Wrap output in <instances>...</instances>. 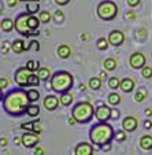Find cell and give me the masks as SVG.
Listing matches in <instances>:
<instances>
[{
	"label": "cell",
	"instance_id": "obj_23",
	"mask_svg": "<svg viewBox=\"0 0 152 155\" xmlns=\"http://www.w3.org/2000/svg\"><path fill=\"white\" fill-rule=\"evenodd\" d=\"M37 76L40 77L41 81H45V80H48L51 77V71H50V69L48 68H40L38 69Z\"/></svg>",
	"mask_w": 152,
	"mask_h": 155
},
{
	"label": "cell",
	"instance_id": "obj_4",
	"mask_svg": "<svg viewBox=\"0 0 152 155\" xmlns=\"http://www.w3.org/2000/svg\"><path fill=\"white\" fill-rule=\"evenodd\" d=\"M95 111L93 110V106L88 102H81V103H77L76 106L73 107V117L77 120V122L79 124H86L93 118L95 115Z\"/></svg>",
	"mask_w": 152,
	"mask_h": 155
},
{
	"label": "cell",
	"instance_id": "obj_12",
	"mask_svg": "<svg viewBox=\"0 0 152 155\" xmlns=\"http://www.w3.org/2000/svg\"><path fill=\"white\" fill-rule=\"evenodd\" d=\"M138 126V121L134 117H125L122 121V128L126 132H133Z\"/></svg>",
	"mask_w": 152,
	"mask_h": 155
},
{
	"label": "cell",
	"instance_id": "obj_24",
	"mask_svg": "<svg viewBox=\"0 0 152 155\" xmlns=\"http://www.w3.org/2000/svg\"><path fill=\"white\" fill-rule=\"evenodd\" d=\"M40 18H37V17H34V15H30L29 17V28H30V30H36V29H38V25H40Z\"/></svg>",
	"mask_w": 152,
	"mask_h": 155
},
{
	"label": "cell",
	"instance_id": "obj_10",
	"mask_svg": "<svg viewBox=\"0 0 152 155\" xmlns=\"http://www.w3.org/2000/svg\"><path fill=\"white\" fill-rule=\"evenodd\" d=\"M111 111L112 110H110L107 106H100L95 111V117H96V120L99 122H105V121H108L111 118Z\"/></svg>",
	"mask_w": 152,
	"mask_h": 155
},
{
	"label": "cell",
	"instance_id": "obj_5",
	"mask_svg": "<svg viewBox=\"0 0 152 155\" xmlns=\"http://www.w3.org/2000/svg\"><path fill=\"white\" fill-rule=\"evenodd\" d=\"M97 17L103 21H112L118 14V6L111 0H104L97 6Z\"/></svg>",
	"mask_w": 152,
	"mask_h": 155
},
{
	"label": "cell",
	"instance_id": "obj_9",
	"mask_svg": "<svg viewBox=\"0 0 152 155\" xmlns=\"http://www.w3.org/2000/svg\"><path fill=\"white\" fill-rule=\"evenodd\" d=\"M129 63H130V66L133 69H143L145 66V56L141 52H134L130 55Z\"/></svg>",
	"mask_w": 152,
	"mask_h": 155
},
{
	"label": "cell",
	"instance_id": "obj_28",
	"mask_svg": "<svg viewBox=\"0 0 152 155\" xmlns=\"http://www.w3.org/2000/svg\"><path fill=\"white\" fill-rule=\"evenodd\" d=\"M38 114H40V107L36 104H30L27 108V115L29 117H37Z\"/></svg>",
	"mask_w": 152,
	"mask_h": 155
},
{
	"label": "cell",
	"instance_id": "obj_39",
	"mask_svg": "<svg viewBox=\"0 0 152 155\" xmlns=\"http://www.w3.org/2000/svg\"><path fill=\"white\" fill-rule=\"evenodd\" d=\"M41 125H40V122L38 121H34V124H33V130L32 132H34V133H37V135H40L41 133Z\"/></svg>",
	"mask_w": 152,
	"mask_h": 155
},
{
	"label": "cell",
	"instance_id": "obj_51",
	"mask_svg": "<svg viewBox=\"0 0 152 155\" xmlns=\"http://www.w3.org/2000/svg\"><path fill=\"white\" fill-rule=\"evenodd\" d=\"M14 143H15V146H19V144L22 143V137H15L14 139Z\"/></svg>",
	"mask_w": 152,
	"mask_h": 155
},
{
	"label": "cell",
	"instance_id": "obj_52",
	"mask_svg": "<svg viewBox=\"0 0 152 155\" xmlns=\"http://www.w3.org/2000/svg\"><path fill=\"white\" fill-rule=\"evenodd\" d=\"M0 146H2V147H6L7 146V139H2V140H0Z\"/></svg>",
	"mask_w": 152,
	"mask_h": 155
},
{
	"label": "cell",
	"instance_id": "obj_22",
	"mask_svg": "<svg viewBox=\"0 0 152 155\" xmlns=\"http://www.w3.org/2000/svg\"><path fill=\"white\" fill-rule=\"evenodd\" d=\"M117 61H115L114 58H108L104 61V69L107 71H111V70H115L117 69Z\"/></svg>",
	"mask_w": 152,
	"mask_h": 155
},
{
	"label": "cell",
	"instance_id": "obj_54",
	"mask_svg": "<svg viewBox=\"0 0 152 155\" xmlns=\"http://www.w3.org/2000/svg\"><path fill=\"white\" fill-rule=\"evenodd\" d=\"M145 115H147V117H151V115H152V110H151V108H147V110H145Z\"/></svg>",
	"mask_w": 152,
	"mask_h": 155
},
{
	"label": "cell",
	"instance_id": "obj_17",
	"mask_svg": "<svg viewBox=\"0 0 152 155\" xmlns=\"http://www.w3.org/2000/svg\"><path fill=\"white\" fill-rule=\"evenodd\" d=\"M140 147L145 151H149L152 150V136L149 135H144L143 137L140 139Z\"/></svg>",
	"mask_w": 152,
	"mask_h": 155
},
{
	"label": "cell",
	"instance_id": "obj_49",
	"mask_svg": "<svg viewBox=\"0 0 152 155\" xmlns=\"http://www.w3.org/2000/svg\"><path fill=\"white\" fill-rule=\"evenodd\" d=\"M144 128H145V129H151L152 128V122H151V121H145V122H144Z\"/></svg>",
	"mask_w": 152,
	"mask_h": 155
},
{
	"label": "cell",
	"instance_id": "obj_25",
	"mask_svg": "<svg viewBox=\"0 0 152 155\" xmlns=\"http://www.w3.org/2000/svg\"><path fill=\"white\" fill-rule=\"evenodd\" d=\"M108 103L111 106H118L121 103V96L118 94H115V92H112V94L108 95Z\"/></svg>",
	"mask_w": 152,
	"mask_h": 155
},
{
	"label": "cell",
	"instance_id": "obj_43",
	"mask_svg": "<svg viewBox=\"0 0 152 155\" xmlns=\"http://www.w3.org/2000/svg\"><path fill=\"white\" fill-rule=\"evenodd\" d=\"M128 19H136V12L134 11H129V12H126V15H125Z\"/></svg>",
	"mask_w": 152,
	"mask_h": 155
},
{
	"label": "cell",
	"instance_id": "obj_29",
	"mask_svg": "<svg viewBox=\"0 0 152 155\" xmlns=\"http://www.w3.org/2000/svg\"><path fill=\"white\" fill-rule=\"evenodd\" d=\"M97 48H99L100 51H105L108 48V45H110V41H108V38L107 40H105V38H99V40H97Z\"/></svg>",
	"mask_w": 152,
	"mask_h": 155
},
{
	"label": "cell",
	"instance_id": "obj_27",
	"mask_svg": "<svg viewBox=\"0 0 152 155\" xmlns=\"http://www.w3.org/2000/svg\"><path fill=\"white\" fill-rule=\"evenodd\" d=\"M119 87H121V80H118L117 77H111V78L108 80V88H110V89L115 91V89H118Z\"/></svg>",
	"mask_w": 152,
	"mask_h": 155
},
{
	"label": "cell",
	"instance_id": "obj_36",
	"mask_svg": "<svg viewBox=\"0 0 152 155\" xmlns=\"http://www.w3.org/2000/svg\"><path fill=\"white\" fill-rule=\"evenodd\" d=\"M53 18H55V22H56V24H62V22L64 21V14H63V11H60V10H59V11H56L55 15H53Z\"/></svg>",
	"mask_w": 152,
	"mask_h": 155
},
{
	"label": "cell",
	"instance_id": "obj_7",
	"mask_svg": "<svg viewBox=\"0 0 152 155\" xmlns=\"http://www.w3.org/2000/svg\"><path fill=\"white\" fill-rule=\"evenodd\" d=\"M32 74V71L25 66V68H19L17 71H15V76H14V81L17 82L18 87H27L29 85V77Z\"/></svg>",
	"mask_w": 152,
	"mask_h": 155
},
{
	"label": "cell",
	"instance_id": "obj_15",
	"mask_svg": "<svg viewBox=\"0 0 152 155\" xmlns=\"http://www.w3.org/2000/svg\"><path fill=\"white\" fill-rule=\"evenodd\" d=\"M121 89H122L125 94H129V92L133 91V88H134V81L132 78H129V77H125L123 80H121Z\"/></svg>",
	"mask_w": 152,
	"mask_h": 155
},
{
	"label": "cell",
	"instance_id": "obj_56",
	"mask_svg": "<svg viewBox=\"0 0 152 155\" xmlns=\"http://www.w3.org/2000/svg\"><path fill=\"white\" fill-rule=\"evenodd\" d=\"M79 89H81V91H85V89H86V85L81 84V85H79Z\"/></svg>",
	"mask_w": 152,
	"mask_h": 155
},
{
	"label": "cell",
	"instance_id": "obj_32",
	"mask_svg": "<svg viewBox=\"0 0 152 155\" xmlns=\"http://www.w3.org/2000/svg\"><path fill=\"white\" fill-rule=\"evenodd\" d=\"M38 66H40V63H38V61H27V63H26V68L29 69L30 71H38Z\"/></svg>",
	"mask_w": 152,
	"mask_h": 155
},
{
	"label": "cell",
	"instance_id": "obj_37",
	"mask_svg": "<svg viewBox=\"0 0 152 155\" xmlns=\"http://www.w3.org/2000/svg\"><path fill=\"white\" fill-rule=\"evenodd\" d=\"M126 139V130H118L115 132V140L117 141H123Z\"/></svg>",
	"mask_w": 152,
	"mask_h": 155
},
{
	"label": "cell",
	"instance_id": "obj_45",
	"mask_svg": "<svg viewBox=\"0 0 152 155\" xmlns=\"http://www.w3.org/2000/svg\"><path fill=\"white\" fill-rule=\"evenodd\" d=\"M70 0H55V3L59 4V6H64V4H67Z\"/></svg>",
	"mask_w": 152,
	"mask_h": 155
},
{
	"label": "cell",
	"instance_id": "obj_30",
	"mask_svg": "<svg viewBox=\"0 0 152 155\" xmlns=\"http://www.w3.org/2000/svg\"><path fill=\"white\" fill-rule=\"evenodd\" d=\"M38 18H40V21H41V24H48L51 21V14H50V11H41L40 14H38Z\"/></svg>",
	"mask_w": 152,
	"mask_h": 155
},
{
	"label": "cell",
	"instance_id": "obj_50",
	"mask_svg": "<svg viewBox=\"0 0 152 155\" xmlns=\"http://www.w3.org/2000/svg\"><path fill=\"white\" fill-rule=\"evenodd\" d=\"M17 2H19V0H7V3H8L10 7H14L17 4Z\"/></svg>",
	"mask_w": 152,
	"mask_h": 155
},
{
	"label": "cell",
	"instance_id": "obj_11",
	"mask_svg": "<svg viewBox=\"0 0 152 155\" xmlns=\"http://www.w3.org/2000/svg\"><path fill=\"white\" fill-rule=\"evenodd\" d=\"M108 41L111 45L114 47H119L121 44L125 41V35H123L121 30H112L110 35H108Z\"/></svg>",
	"mask_w": 152,
	"mask_h": 155
},
{
	"label": "cell",
	"instance_id": "obj_16",
	"mask_svg": "<svg viewBox=\"0 0 152 155\" xmlns=\"http://www.w3.org/2000/svg\"><path fill=\"white\" fill-rule=\"evenodd\" d=\"M71 55V47L69 44H62L58 47V56L62 59H67Z\"/></svg>",
	"mask_w": 152,
	"mask_h": 155
},
{
	"label": "cell",
	"instance_id": "obj_41",
	"mask_svg": "<svg viewBox=\"0 0 152 155\" xmlns=\"http://www.w3.org/2000/svg\"><path fill=\"white\" fill-rule=\"evenodd\" d=\"M7 85H8V81H7V78L2 77V78H0V88H2V89H6Z\"/></svg>",
	"mask_w": 152,
	"mask_h": 155
},
{
	"label": "cell",
	"instance_id": "obj_48",
	"mask_svg": "<svg viewBox=\"0 0 152 155\" xmlns=\"http://www.w3.org/2000/svg\"><path fill=\"white\" fill-rule=\"evenodd\" d=\"M34 154H36V155H43V154H44V150L38 147V148H36V150H34Z\"/></svg>",
	"mask_w": 152,
	"mask_h": 155
},
{
	"label": "cell",
	"instance_id": "obj_34",
	"mask_svg": "<svg viewBox=\"0 0 152 155\" xmlns=\"http://www.w3.org/2000/svg\"><path fill=\"white\" fill-rule=\"evenodd\" d=\"M144 99H147V91L145 89H141V91H137L134 95V100L138 103H141Z\"/></svg>",
	"mask_w": 152,
	"mask_h": 155
},
{
	"label": "cell",
	"instance_id": "obj_57",
	"mask_svg": "<svg viewBox=\"0 0 152 155\" xmlns=\"http://www.w3.org/2000/svg\"><path fill=\"white\" fill-rule=\"evenodd\" d=\"M81 40H88V35H82L81 36Z\"/></svg>",
	"mask_w": 152,
	"mask_h": 155
},
{
	"label": "cell",
	"instance_id": "obj_19",
	"mask_svg": "<svg viewBox=\"0 0 152 155\" xmlns=\"http://www.w3.org/2000/svg\"><path fill=\"white\" fill-rule=\"evenodd\" d=\"M11 50H12V52H15V54L24 52L25 51V43L22 40H15L14 43L11 44Z\"/></svg>",
	"mask_w": 152,
	"mask_h": 155
},
{
	"label": "cell",
	"instance_id": "obj_13",
	"mask_svg": "<svg viewBox=\"0 0 152 155\" xmlns=\"http://www.w3.org/2000/svg\"><path fill=\"white\" fill-rule=\"evenodd\" d=\"M59 103H60V99H58V97L53 96V95H48L44 99V107L47 108L48 111H53V110H56Z\"/></svg>",
	"mask_w": 152,
	"mask_h": 155
},
{
	"label": "cell",
	"instance_id": "obj_3",
	"mask_svg": "<svg viewBox=\"0 0 152 155\" xmlns=\"http://www.w3.org/2000/svg\"><path fill=\"white\" fill-rule=\"evenodd\" d=\"M73 76H71L69 71H56L52 77H51V89L58 94H64V92H69L70 88L73 87Z\"/></svg>",
	"mask_w": 152,
	"mask_h": 155
},
{
	"label": "cell",
	"instance_id": "obj_35",
	"mask_svg": "<svg viewBox=\"0 0 152 155\" xmlns=\"http://www.w3.org/2000/svg\"><path fill=\"white\" fill-rule=\"evenodd\" d=\"M40 77L37 76V74H30V77H29V85H38L40 84Z\"/></svg>",
	"mask_w": 152,
	"mask_h": 155
},
{
	"label": "cell",
	"instance_id": "obj_14",
	"mask_svg": "<svg viewBox=\"0 0 152 155\" xmlns=\"http://www.w3.org/2000/svg\"><path fill=\"white\" fill-rule=\"evenodd\" d=\"M92 152H93V147L88 143H79L74 148V154L76 155H91Z\"/></svg>",
	"mask_w": 152,
	"mask_h": 155
},
{
	"label": "cell",
	"instance_id": "obj_21",
	"mask_svg": "<svg viewBox=\"0 0 152 155\" xmlns=\"http://www.w3.org/2000/svg\"><path fill=\"white\" fill-rule=\"evenodd\" d=\"M71 102H73V95L69 94V92H64V94H60V104L62 106H70Z\"/></svg>",
	"mask_w": 152,
	"mask_h": 155
},
{
	"label": "cell",
	"instance_id": "obj_38",
	"mask_svg": "<svg viewBox=\"0 0 152 155\" xmlns=\"http://www.w3.org/2000/svg\"><path fill=\"white\" fill-rule=\"evenodd\" d=\"M33 124H34V121H29V122H25L21 125V128L25 129V130H33Z\"/></svg>",
	"mask_w": 152,
	"mask_h": 155
},
{
	"label": "cell",
	"instance_id": "obj_26",
	"mask_svg": "<svg viewBox=\"0 0 152 155\" xmlns=\"http://www.w3.org/2000/svg\"><path fill=\"white\" fill-rule=\"evenodd\" d=\"M102 87V78H97V77H92L91 80H89V88L91 89H99V88Z\"/></svg>",
	"mask_w": 152,
	"mask_h": 155
},
{
	"label": "cell",
	"instance_id": "obj_55",
	"mask_svg": "<svg viewBox=\"0 0 152 155\" xmlns=\"http://www.w3.org/2000/svg\"><path fill=\"white\" fill-rule=\"evenodd\" d=\"M105 77H107V73H105V71H102V73H100V78L105 80Z\"/></svg>",
	"mask_w": 152,
	"mask_h": 155
},
{
	"label": "cell",
	"instance_id": "obj_18",
	"mask_svg": "<svg viewBox=\"0 0 152 155\" xmlns=\"http://www.w3.org/2000/svg\"><path fill=\"white\" fill-rule=\"evenodd\" d=\"M0 26H2L3 32H11L15 28V22H12L10 18H4V19H2V25Z\"/></svg>",
	"mask_w": 152,
	"mask_h": 155
},
{
	"label": "cell",
	"instance_id": "obj_40",
	"mask_svg": "<svg viewBox=\"0 0 152 155\" xmlns=\"http://www.w3.org/2000/svg\"><path fill=\"white\" fill-rule=\"evenodd\" d=\"M10 51V44L7 43V41H3V43H2V54H7Z\"/></svg>",
	"mask_w": 152,
	"mask_h": 155
},
{
	"label": "cell",
	"instance_id": "obj_1",
	"mask_svg": "<svg viewBox=\"0 0 152 155\" xmlns=\"http://www.w3.org/2000/svg\"><path fill=\"white\" fill-rule=\"evenodd\" d=\"M2 103H3V110L7 114L12 115V117H21L27 113V108L32 102L27 96V92H25L21 87L17 89H12L6 96H3Z\"/></svg>",
	"mask_w": 152,
	"mask_h": 155
},
{
	"label": "cell",
	"instance_id": "obj_42",
	"mask_svg": "<svg viewBox=\"0 0 152 155\" xmlns=\"http://www.w3.org/2000/svg\"><path fill=\"white\" fill-rule=\"evenodd\" d=\"M126 2H128V4L130 7H137L138 4H140L141 0H126Z\"/></svg>",
	"mask_w": 152,
	"mask_h": 155
},
{
	"label": "cell",
	"instance_id": "obj_2",
	"mask_svg": "<svg viewBox=\"0 0 152 155\" xmlns=\"http://www.w3.org/2000/svg\"><path fill=\"white\" fill-rule=\"evenodd\" d=\"M115 137L114 129L111 125H108L107 122H99L93 125L89 132V139L97 147H102L103 144L110 143L112 139Z\"/></svg>",
	"mask_w": 152,
	"mask_h": 155
},
{
	"label": "cell",
	"instance_id": "obj_53",
	"mask_svg": "<svg viewBox=\"0 0 152 155\" xmlns=\"http://www.w3.org/2000/svg\"><path fill=\"white\" fill-rule=\"evenodd\" d=\"M76 122H77V120H76V118H74V117H71L70 120H69V125H74V124H76Z\"/></svg>",
	"mask_w": 152,
	"mask_h": 155
},
{
	"label": "cell",
	"instance_id": "obj_6",
	"mask_svg": "<svg viewBox=\"0 0 152 155\" xmlns=\"http://www.w3.org/2000/svg\"><path fill=\"white\" fill-rule=\"evenodd\" d=\"M29 12H22L15 19V30H17L19 35L25 36V37H30L34 33H30V28H29ZM36 36V35H34Z\"/></svg>",
	"mask_w": 152,
	"mask_h": 155
},
{
	"label": "cell",
	"instance_id": "obj_47",
	"mask_svg": "<svg viewBox=\"0 0 152 155\" xmlns=\"http://www.w3.org/2000/svg\"><path fill=\"white\" fill-rule=\"evenodd\" d=\"M110 148H111V144H110V143H105V144H103V146H102L103 151H108Z\"/></svg>",
	"mask_w": 152,
	"mask_h": 155
},
{
	"label": "cell",
	"instance_id": "obj_20",
	"mask_svg": "<svg viewBox=\"0 0 152 155\" xmlns=\"http://www.w3.org/2000/svg\"><path fill=\"white\" fill-rule=\"evenodd\" d=\"M38 10H40V4H38V2H29V3L26 4V11L29 12L30 15H34L36 12H38Z\"/></svg>",
	"mask_w": 152,
	"mask_h": 155
},
{
	"label": "cell",
	"instance_id": "obj_44",
	"mask_svg": "<svg viewBox=\"0 0 152 155\" xmlns=\"http://www.w3.org/2000/svg\"><path fill=\"white\" fill-rule=\"evenodd\" d=\"M36 50V51H38L40 50V45H38V43L37 41H32V43H30V50Z\"/></svg>",
	"mask_w": 152,
	"mask_h": 155
},
{
	"label": "cell",
	"instance_id": "obj_8",
	"mask_svg": "<svg viewBox=\"0 0 152 155\" xmlns=\"http://www.w3.org/2000/svg\"><path fill=\"white\" fill-rule=\"evenodd\" d=\"M37 143H40V137H38V135L34 133V132L27 130L22 135V144L26 148H32V147L37 146Z\"/></svg>",
	"mask_w": 152,
	"mask_h": 155
},
{
	"label": "cell",
	"instance_id": "obj_46",
	"mask_svg": "<svg viewBox=\"0 0 152 155\" xmlns=\"http://www.w3.org/2000/svg\"><path fill=\"white\" fill-rule=\"evenodd\" d=\"M118 117H119V111H118V110H112L111 111V118H114L115 120V118H118Z\"/></svg>",
	"mask_w": 152,
	"mask_h": 155
},
{
	"label": "cell",
	"instance_id": "obj_31",
	"mask_svg": "<svg viewBox=\"0 0 152 155\" xmlns=\"http://www.w3.org/2000/svg\"><path fill=\"white\" fill-rule=\"evenodd\" d=\"M27 96H29V99L32 103L37 102L38 97H40V92H38L37 89H29V91H27Z\"/></svg>",
	"mask_w": 152,
	"mask_h": 155
},
{
	"label": "cell",
	"instance_id": "obj_33",
	"mask_svg": "<svg viewBox=\"0 0 152 155\" xmlns=\"http://www.w3.org/2000/svg\"><path fill=\"white\" fill-rule=\"evenodd\" d=\"M141 76L147 80L152 78V68L151 66H144V68L141 69Z\"/></svg>",
	"mask_w": 152,
	"mask_h": 155
}]
</instances>
